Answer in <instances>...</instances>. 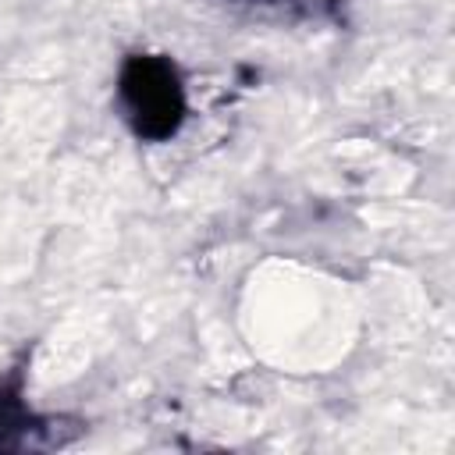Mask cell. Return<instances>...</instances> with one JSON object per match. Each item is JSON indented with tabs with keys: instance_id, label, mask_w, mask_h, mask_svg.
Returning a JSON list of instances; mask_svg holds the SVG:
<instances>
[{
	"instance_id": "1",
	"label": "cell",
	"mask_w": 455,
	"mask_h": 455,
	"mask_svg": "<svg viewBox=\"0 0 455 455\" xmlns=\"http://www.w3.org/2000/svg\"><path fill=\"white\" fill-rule=\"evenodd\" d=\"M139 82L124 78V92L135 103V114H142V121L149 124L153 117H164V128H174L178 117V85L171 78L167 64H139Z\"/></svg>"
}]
</instances>
